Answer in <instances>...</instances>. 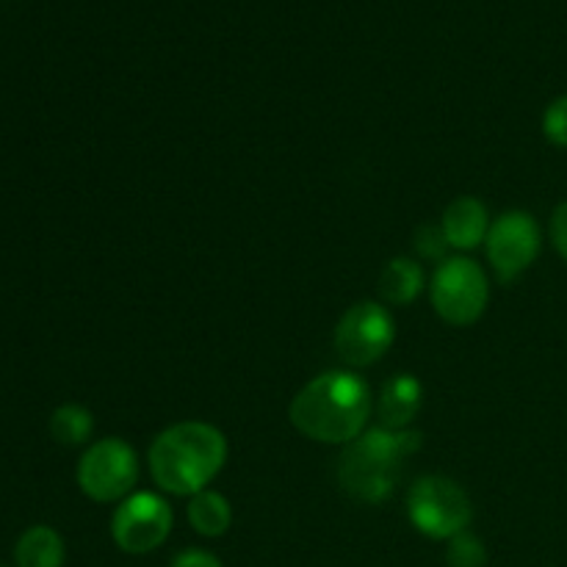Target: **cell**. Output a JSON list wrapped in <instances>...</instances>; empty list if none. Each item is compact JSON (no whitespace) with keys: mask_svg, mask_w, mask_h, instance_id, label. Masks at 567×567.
Returning a JSON list of instances; mask_svg holds the SVG:
<instances>
[{"mask_svg":"<svg viewBox=\"0 0 567 567\" xmlns=\"http://www.w3.org/2000/svg\"><path fill=\"white\" fill-rule=\"evenodd\" d=\"M371 391L352 371H324L293 396L288 419L316 443L347 446L365 432Z\"/></svg>","mask_w":567,"mask_h":567,"instance_id":"obj_1","label":"cell"},{"mask_svg":"<svg viewBox=\"0 0 567 567\" xmlns=\"http://www.w3.org/2000/svg\"><path fill=\"white\" fill-rule=\"evenodd\" d=\"M155 485L172 496L208 491L227 463V437L205 421H181L161 432L147 454Z\"/></svg>","mask_w":567,"mask_h":567,"instance_id":"obj_2","label":"cell"},{"mask_svg":"<svg viewBox=\"0 0 567 567\" xmlns=\"http://www.w3.org/2000/svg\"><path fill=\"white\" fill-rule=\"evenodd\" d=\"M421 449L415 430H365L358 441L347 443L338 460V482L354 502L382 504L391 498L404 463Z\"/></svg>","mask_w":567,"mask_h":567,"instance_id":"obj_3","label":"cell"},{"mask_svg":"<svg viewBox=\"0 0 567 567\" xmlns=\"http://www.w3.org/2000/svg\"><path fill=\"white\" fill-rule=\"evenodd\" d=\"M410 524L432 540H452L468 529L474 507L463 487L441 474L421 476L408 493Z\"/></svg>","mask_w":567,"mask_h":567,"instance_id":"obj_4","label":"cell"},{"mask_svg":"<svg viewBox=\"0 0 567 567\" xmlns=\"http://www.w3.org/2000/svg\"><path fill=\"white\" fill-rule=\"evenodd\" d=\"M432 308L443 321L454 327H468L482 319L491 299L487 275L476 260L446 258L437 266L430 286Z\"/></svg>","mask_w":567,"mask_h":567,"instance_id":"obj_5","label":"cell"},{"mask_svg":"<svg viewBox=\"0 0 567 567\" xmlns=\"http://www.w3.org/2000/svg\"><path fill=\"white\" fill-rule=\"evenodd\" d=\"M138 482V457L122 437H103L83 452L78 463V487L92 502H125Z\"/></svg>","mask_w":567,"mask_h":567,"instance_id":"obj_6","label":"cell"},{"mask_svg":"<svg viewBox=\"0 0 567 567\" xmlns=\"http://www.w3.org/2000/svg\"><path fill=\"white\" fill-rule=\"evenodd\" d=\"M396 330L388 308L380 302H358L341 316L336 327V352L343 363L365 369L385 358Z\"/></svg>","mask_w":567,"mask_h":567,"instance_id":"obj_7","label":"cell"},{"mask_svg":"<svg viewBox=\"0 0 567 567\" xmlns=\"http://www.w3.org/2000/svg\"><path fill=\"white\" fill-rule=\"evenodd\" d=\"M172 507L155 493H131L111 518V537L125 554L155 551L172 532Z\"/></svg>","mask_w":567,"mask_h":567,"instance_id":"obj_8","label":"cell"},{"mask_svg":"<svg viewBox=\"0 0 567 567\" xmlns=\"http://www.w3.org/2000/svg\"><path fill=\"white\" fill-rule=\"evenodd\" d=\"M540 227L526 210H507L498 216L487 233V260L498 280L509 282L524 275L540 255Z\"/></svg>","mask_w":567,"mask_h":567,"instance_id":"obj_9","label":"cell"},{"mask_svg":"<svg viewBox=\"0 0 567 567\" xmlns=\"http://www.w3.org/2000/svg\"><path fill=\"white\" fill-rule=\"evenodd\" d=\"M441 227L452 249H476L491 233V216L476 197H457L443 214Z\"/></svg>","mask_w":567,"mask_h":567,"instance_id":"obj_10","label":"cell"},{"mask_svg":"<svg viewBox=\"0 0 567 567\" xmlns=\"http://www.w3.org/2000/svg\"><path fill=\"white\" fill-rule=\"evenodd\" d=\"M424 402V385L413 374H396L385 382L380 393V426L385 430H410Z\"/></svg>","mask_w":567,"mask_h":567,"instance_id":"obj_11","label":"cell"},{"mask_svg":"<svg viewBox=\"0 0 567 567\" xmlns=\"http://www.w3.org/2000/svg\"><path fill=\"white\" fill-rule=\"evenodd\" d=\"M424 291V269L413 258H393L380 275V297L388 305H413Z\"/></svg>","mask_w":567,"mask_h":567,"instance_id":"obj_12","label":"cell"},{"mask_svg":"<svg viewBox=\"0 0 567 567\" xmlns=\"http://www.w3.org/2000/svg\"><path fill=\"white\" fill-rule=\"evenodd\" d=\"M17 567H61L64 565V540L50 526H31L17 540Z\"/></svg>","mask_w":567,"mask_h":567,"instance_id":"obj_13","label":"cell"},{"mask_svg":"<svg viewBox=\"0 0 567 567\" xmlns=\"http://www.w3.org/2000/svg\"><path fill=\"white\" fill-rule=\"evenodd\" d=\"M188 524L203 537H221L233 524V507L221 493L203 491L188 498Z\"/></svg>","mask_w":567,"mask_h":567,"instance_id":"obj_14","label":"cell"},{"mask_svg":"<svg viewBox=\"0 0 567 567\" xmlns=\"http://www.w3.org/2000/svg\"><path fill=\"white\" fill-rule=\"evenodd\" d=\"M94 419L86 408L81 404H61L53 415H50V435L61 443V446H81L92 437Z\"/></svg>","mask_w":567,"mask_h":567,"instance_id":"obj_15","label":"cell"},{"mask_svg":"<svg viewBox=\"0 0 567 567\" xmlns=\"http://www.w3.org/2000/svg\"><path fill=\"white\" fill-rule=\"evenodd\" d=\"M446 565L449 567H485L487 551L474 535L463 532V535L452 537L446 548Z\"/></svg>","mask_w":567,"mask_h":567,"instance_id":"obj_16","label":"cell"},{"mask_svg":"<svg viewBox=\"0 0 567 567\" xmlns=\"http://www.w3.org/2000/svg\"><path fill=\"white\" fill-rule=\"evenodd\" d=\"M543 133L557 147H567V94L554 100L543 114Z\"/></svg>","mask_w":567,"mask_h":567,"instance_id":"obj_17","label":"cell"},{"mask_svg":"<svg viewBox=\"0 0 567 567\" xmlns=\"http://www.w3.org/2000/svg\"><path fill=\"white\" fill-rule=\"evenodd\" d=\"M415 249H419L424 258L441 260L449 249L446 236H443V227H437V225L419 227V233H415Z\"/></svg>","mask_w":567,"mask_h":567,"instance_id":"obj_18","label":"cell"},{"mask_svg":"<svg viewBox=\"0 0 567 567\" xmlns=\"http://www.w3.org/2000/svg\"><path fill=\"white\" fill-rule=\"evenodd\" d=\"M169 567H221V559L205 548H186L172 559Z\"/></svg>","mask_w":567,"mask_h":567,"instance_id":"obj_19","label":"cell"},{"mask_svg":"<svg viewBox=\"0 0 567 567\" xmlns=\"http://www.w3.org/2000/svg\"><path fill=\"white\" fill-rule=\"evenodd\" d=\"M551 241L557 247V252L567 260V203L557 205L551 216Z\"/></svg>","mask_w":567,"mask_h":567,"instance_id":"obj_20","label":"cell"},{"mask_svg":"<svg viewBox=\"0 0 567 567\" xmlns=\"http://www.w3.org/2000/svg\"><path fill=\"white\" fill-rule=\"evenodd\" d=\"M0 567H6V565H3V563H0Z\"/></svg>","mask_w":567,"mask_h":567,"instance_id":"obj_21","label":"cell"}]
</instances>
